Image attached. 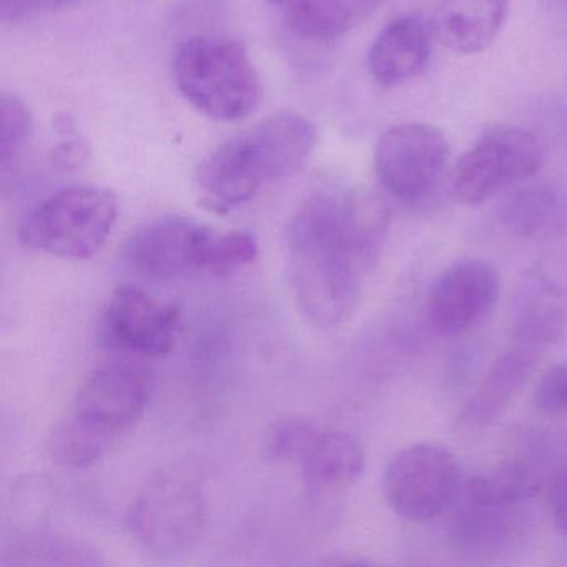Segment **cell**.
Wrapping results in <instances>:
<instances>
[{
  "label": "cell",
  "instance_id": "obj_1",
  "mask_svg": "<svg viewBox=\"0 0 567 567\" xmlns=\"http://www.w3.org/2000/svg\"><path fill=\"white\" fill-rule=\"evenodd\" d=\"M390 228L386 204L368 188L310 195L285 228L288 280L298 310L334 328L357 310Z\"/></svg>",
  "mask_w": 567,
  "mask_h": 567
},
{
  "label": "cell",
  "instance_id": "obj_2",
  "mask_svg": "<svg viewBox=\"0 0 567 567\" xmlns=\"http://www.w3.org/2000/svg\"><path fill=\"white\" fill-rule=\"evenodd\" d=\"M317 144V128L297 112H278L225 141L202 162V205L218 215L247 204L267 182L297 174Z\"/></svg>",
  "mask_w": 567,
  "mask_h": 567
},
{
  "label": "cell",
  "instance_id": "obj_3",
  "mask_svg": "<svg viewBox=\"0 0 567 567\" xmlns=\"http://www.w3.org/2000/svg\"><path fill=\"white\" fill-rule=\"evenodd\" d=\"M181 94L198 112L220 122L250 117L264 99V85L247 49L224 35H195L175 54Z\"/></svg>",
  "mask_w": 567,
  "mask_h": 567
},
{
  "label": "cell",
  "instance_id": "obj_4",
  "mask_svg": "<svg viewBox=\"0 0 567 567\" xmlns=\"http://www.w3.org/2000/svg\"><path fill=\"white\" fill-rule=\"evenodd\" d=\"M118 200L95 185L64 188L39 204L21 225L22 244L59 258L87 260L114 230Z\"/></svg>",
  "mask_w": 567,
  "mask_h": 567
},
{
  "label": "cell",
  "instance_id": "obj_5",
  "mask_svg": "<svg viewBox=\"0 0 567 567\" xmlns=\"http://www.w3.org/2000/svg\"><path fill=\"white\" fill-rule=\"evenodd\" d=\"M207 503L200 484L181 471L155 474L132 503L128 527L148 553L181 556L200 540Z\"/></svg>",
  "mask_w": 567,
  "mask_h": 567
},
{
  "label": "cell",
  "instance_id": "obj_6",
  "mask_svg": "<svg viewBox=\"0 0 567 567\" xmlns=\"http://www.w3.org/2000/svg\"><path fill=\"white\" fill-rule=\"evenodd\" d=\"M460 489V463L443 444H411L391 457L383 473L384 499L398 516L414 523L446 513Z\"/></svg>",
  "mask_w": 567,
  "mask_h": 567
},
{
  "label": "cell",
  "instance_id": "obj_7",
  "mask_svg": "<svg viewBox=\"0 0 567 567\" xmlns=\"http://www.w3.org/2000/svg\"><path fill=\"white\" fill-rule=\"evenodd\" d=\"M543 164L544 147L533 132L494 125L457 162L454 197L464 205L483 204L504 185L533 177Z\"/></svg>",
  "mask_w": 567,
  "mask_h": 567
},
{
  "label": "cell",
  "instance_id": "obj_8",
  "mask_svg": "<svg viewBox=\"0 0 567 567\" xmlns=\"http://www.w3.org/2000/svg\"><path fill=\"white\" fill-rule=\"evenodd\" d=\"M450 144L433 125L401 124L384 132L374 154L381 185L401 202H417L440 181Z\"/></svg>",
  "mask_w": 567,
  "mask_h": 567
},
{
  "label": "cell",
  "instance_id": "obj_9",
  "mask_svg": "<svg viewBox=\"0 0 567 567\" xmlns=\"http://www.w3.org/2000/svg\"><path fill=\"white\" fill-rule=\"evenodd\" d=\"M214 230L184 217L148 221L128 237L124 261L128 270L154 281L205 274L208 241Z\"/></svg>",
  "mask_w": 567,
  "mask_h": 567
},
{
  "label": "cell",
  "instance_id": "obj_10",
  "mask_svg": "<svg viewBox=\"0 0 567 567\" xmlns=\"http://www.w3.org/2000/svg\"><path fill=\"white\" fill-rule=\"evenodd\" d=\"M499 274L483 260H461L434 281L427 323L441 337H460L480 323L499 297Z\"/></svg>",
  "mask_w": 567,
  "mask_h": 567
},
{
  "label": "cell",
  "instance_id": "obj_11",
  "mask_svg": "<svg viewBox=\"0 0 567 567\" xmlns=\"http://www.w3.org/2000/svg\"><path fill=\"white\" fill-rule=\"evenodd\" d=\"M181 310L161 303L141 288L122 285L109 298L102 317L105 340L118 350L164 357L174 348Z\"/></svg>",
  "mask_w": 567,
  "mask_h": 567
},
{
  "label": "cell",
  "instance_id": "obj_12",
  "mask_svg": "<svg viewBox=\"0 0 567 567\" xmlns=\"http://www.w3.org/2000/svg\"><path fill=\"white\" fill-rule=\"evenodd\" d=\"M148 390L144 377L124 364L99 368L79 390L71 416L114 441L144 413Z\"/></svg>",
  "mask_w": 567,
  "mask_h": 567
},
{
  "label": "cell",
  "instance_id": "obj_13",
  "mask_svg": "<svg viewBox=\"0 0 567 567\" xmlns=\"http://www.w3.org/2000/svg\"><path fill=\"white\" fill-rule=\"evenodd\" d=\"M566 295L544 274L524 275L513 301V344L539 354L563 333Z\"/></svg>",
  "mask_w": 567,
  "mask_h": 567
},
{
  "label": "cell",
  "instance_id": "obj_14",
  "mask_svg": "<svg viewBox=\"0 0 567 567\" xmlns=\"http://www.w3.org/2000/svg\"><path fill=\"white\" fill-rule=\"evenodd\" d=\"M430 52V34L423 22L404 16L374 39L368 52V69L377 84L393 87L416 78L427 64Z\"/></svg>",
  "mask_w": 567,
  "mask_h": 567
},
{
  "label": "cell",
  "instance_id": "obj_15",
  "mask_svg": "<svg viewBox=\"0 0 567 567\" xmlns=\"http://www.w3.org/2000/svg\"><path fill=\"white\" fill-rule=\"evenodd\" d=\"M511 0H443L436 12V34L454 54L486 51L503 28Z\"/></svg>",
  "mask_w": 567,
  "mask_h": 567
},
{
  "label": "cell",
  "instance_id": "obj_16",
  "mask_svg": "<svg viewBox=\"0 0 567 567\" xmlns=\"http://www.w3.org/2000/svg\"><path fill=\"white\" fill-rule=\"evenodd\" d=\"M305 484L315 493L331 494L357 483L364 470L360 444L337 430H317L300 460Z\"/></svg>",
  "mask_w": 567,
  "mask_h": 567
},
{
  "label": "cell",
  "instance_id": "obj_17",
  "mask_svg": "<svg viewBox=\"0 0 567 567\" xmlns=\"http://www.w3.org/2000/svg\"><path fill=\"white\" fill-rule=\"evenodd\" d=\"M539 354L511 344L486 373L464 408V417L474 426H486L499 420L533 373Z\"/></svg>",
  "mask_w": 567,
  "mask_h": 567
},
{
  "label": "cell",
  "instance_id": "obj_18",
  "mask_svg": "<svg viewBox=\"0 0 567 567\" xmlns=\"http://www.w3.org/2000/svg\"><path fill=\"white\" fill-rule=\"evenodd\" d=\"M281 21L305 39L340 38L370 18L378 0H270Z\"/></svg>",
  "mask_w": 567,
  "mask_h": 567
},
{
  "label": "cell",
  "instance_id": "obj_19",
  "mask_svg": "<svg viewBox=\"0 0 567 567\" xmlns=\"http://www.w3.org/2000/svg\"><path fill=\"white\" fill-rule=\"evenodd\" d=\"M566 214V200L556 188L536 185L517 192L507 200L501 221L514 237L536 238L559 228Z\"/></svg>",
  "mask_w": 567,
  "mask_h": 567
},
{
  "label": "cell",
  "instance_id": "obj_20",
  "mask_svg": "<svg viewBox=\"0 0 567 567\" xmlns=\"http://www.w3.org/2000/svg\"><path fill=\"white\" fill-rule=\"evenodd\" d=\"M540 491V480L533 467L523 463H506L467 484L471 503L484 509H507L533 499Z\"/></svg>",
  "mask_w": 567,
  "mask_h": 567
},
{
  "label": "cell",
  "instance_id": "obj_21",
  "mask_svg": "<svg viewBox=\"0 0 567 567\" xmlns=\"http://www.w3.org/2000/svg\"><path fill=\"white\" fill-rule=\"evenodd\" d=\"M112 441L69 416L59 423L49 437L51 456L62 466L87 467L97 463Z\"/></svg>",
  "mask_w": 567,
  "mask_h": 567
},
{
  "label": "cell",
  "instance_id": "obj_22",
  "mask_svg": "<svg viewBox=\"0 0 567 567\" xmlns=\"http://www.w3.org/2000/svg\"><path fill=\"white\" fill-rule=\"evenodd\" d=\"M32 135V114L24 101L16 94L0 97V168L8 172L24 154Z\"/></svg>",
  "mask_w": 567,
  "mask_h": 567
},
{
  "label": "cell",
  "instance_id": "obj_23",
  "mask_svg": "<svg viewBox=\"0 0 567 567\" xmlns=\"http://www.w3.org/2000/svg\"><path fill=\"white\" fill-rule=\"evenodd\" d=\"M258 255V244L254 235L247 231H228L212 234L208 241L205 274L230 275L254 264Z\"/></svg>",
  "mask_w": 567,
  "mask_h": 567
},
{
  "label": "cell",
  "instance_id": "obj_24",
  "mask_svg": "<svg viewBox=\"0 0 567 567\" xmlns=\"http://www.w3.org/2000/svg\"><path fill=\"white\" fill-rule=\"evenodd\" d=\"M317 427L305 420H281L267 434V456L274 461H298L313 440Z\"/></svg>",
  "mask_w": 567,
  "mask_h": 567
},
{
  "label": "cell",
  "instance_id": "obj_25",
  "mask_svg": "<svg viewBox=\"0 0 567 567\" xmlns=\"http://www.w3.org/2000/svg\"><path fill=\"white\" fill-rule=\"evenodd\" d=\"M534 406L549 416H567V361L554 364L540 377Z\"/></svg>",
  "mask_w": 567,
  "mask_h": 567
},
{
  "label": "cell",
  "instance_id": "obj_26",
  "mask_svg": "<svg viewBox=\"0 0 567 567\" xmlns=\"http://www.w3.org/2000/svg\"><path fill=\"white\" fill-rule=\"evenodd\" d=\"M82 0H0V18L18 22L39 12L61 11L81 4Z\"/></svg>",
  "mask_w": 567,
  "mask_h": 567
},
{
  "label": "cell",
  "instance_id": "obj_27",
  "mask_svg": "<svg viewBox=\"0 0 567 567\" xmlns=\"http://www.w3.org/2000/svg\"><path fill=\"white\" fill-rule=\"evenodd\" d=\"M549 511L554 523L567 533V470L554 477L549 487Z\"/></svg>",
  "mask_w": 567,
  "mask_h": 567
},
{
  "label": "cell",
  "instance_id": "obj_28",
  "mask_svg": "<svg viewBox=\"0 0 567 567\" xmlns=\"http://www.w3.org/2000/svg\"><path fill=\"white\" fill-rule=\"evenodd\" d=\"M87 161V147L79 138H68L52 151V162L59 167L78 168Z\"/></svg>",
  "mask_w": 567,
  "mask_h": 567
},
{
  "label": "cell",
  "instance_id": "obj_29",
  "mask_svg": "<svg viewBox=\"0 0 567 567\" xmlns=\"http://www.w3.org/2000/svg\"><path fill=\"white\" fill-rule=\"evenodd\" d=\"M557 6H559L560 16L566 19L567 22V0H556Z\"/></svg>",
  "mask_w": 567,
  "mask_h": 567
}]
</instances>
